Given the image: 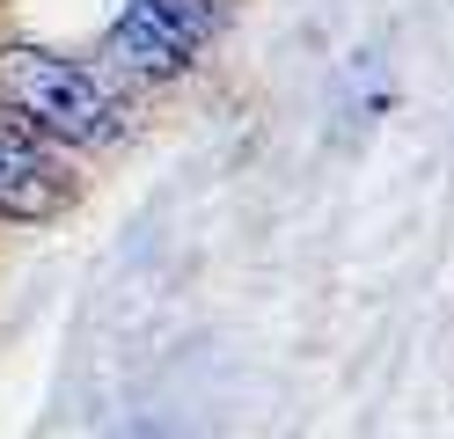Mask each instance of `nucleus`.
<instances>
[{
	"label": "nucleus",
	"mask_w": 454,
	"mask_h": 439,
	"mask_svg": "<svg viewBox=\"0 0 454 439\" xmlns=\"http://www.w3.org/2000/svg\"><path fill=\"white\" fill-rule=\"evenodd\" d=\"M67 198V176L51 161L44 132H30L22 117H0V220H44Z\"/></svg>",
	"instance_id": "nucleus-3"
},
{
	"label": "nucleus",
	"mask_w": 454,
	"mask_h": 439,
	"mask_svg": "<svg viewBox=\"0 0 454 439\" xmlns=\"http://www.w3.org/2000/svg\"><path fill=\"white\" fill-rule=\"evenodd\" d=\"M206 37H213V0H125L118 29H110V59H125L147 81H168L198 59Z\"/></svg>",
	"instance_id": "nucleus-2"
},
{
	"label": "nucleus",
	"mask_w": 454,
	"mask_h": 439,
	"mask_svg": "<svg viewBox=\"0 0 454 439\" xmlns=\"http://www.w3.org/2000/svg\"><path fill=\"white\" fill-rule=\"evenodd\" d=\"M0 103H8L30 132L67 139V146H96V139L118 132V103H110V88L89 67L59 59V51H30V44L0 51Z\"/></svg>",
	"instance_id": "nucleus-1"
}]
</instances>
